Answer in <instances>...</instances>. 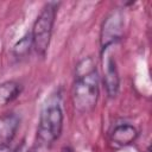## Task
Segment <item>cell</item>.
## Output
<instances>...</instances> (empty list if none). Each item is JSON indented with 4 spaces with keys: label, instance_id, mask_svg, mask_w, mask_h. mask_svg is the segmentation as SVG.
Wrapping results in <instances>:
<instances>
[{
    "label": "cell",
    "instance_id": "cell-7",
    "mask_svg": "<svg viewBox=\"0 0 152 152\" xmlns=\"http://www.w3.org/2000/svg\"><path fill=\"white\" fill-rule=\"evenodd\" d=\"M138 137V131L129 124H121L114 127L110 133V142L115 147H125L134 142Z\"/></svg>",
    "mask_w": 152,
    "mask_h": 152
},
{
    "label": "cell",
    "instance_id": "cell-6",
    "mask_svg": "<svg viewBox=\"0 0 152 152\" xmlns=\"http://www.w3.org/2000/svg\"><path fill=\"white\" fill-rule=\"evenodd\" d=\"M19 127V118L14 113H7L0 116V148L10 145Z\"/></svg>",
    "mask_w": 152,
    "mask_h": 152
},
{
    "label": "cell",
    "instance_id": "cell-1",
    "mask_svg": "<svg viewBox=\"0 0 152 152\" xmlns=\"http://www.w3.org/2000/svg\"><path fill=\"white\" fill-rule=\"evenodd\" d=\"M99 76L95 62L91 57L80 61L75 69V81L71 89V99L75 109L80 113L91 112L99 100Z\"/></svg>",
    "mask_w": 152,
    "mask_h": 152
},
{
    "label": "cell",
    "instance_id": "cell-3",
    "mask_svg": "<svg viewBox=\"0 0 152 152\" xmlns=\"http://www.w3.org/2000/svg\"><path fill=\"white\" fill-rule=\"evenodd\" d=\"M56 13H57V4L49 2L42 8L40 13L38 14L33 24L31 32L32 45L40 56H45L49 49L53 24L56 19Z\"/></svg>",
    "mask_w": 152,
    "mask_h": 152
},
{
    "label": "cell",
    "instance_id": "cell-11",
    "mask_svg": "<svg viewBox=\"0 0 152 152\" xmlns=\"http://www.w3.org/2000/svg\"><path fill=\"white\" fill-rule=\"evenodd\" d=\"M32 152H38V151H36V150H33V151H32Z\"/></svg>",
    "mask_w": 152,
    "mask_h": 152
},
{
    "label": "cell",
    "instance_id": "cell-4",
    "mask_svg": "<svg viewBox=\"0 0 152 152\" xmlns=\"http://www.w3.org/2000/svg\"><path fill=\"white\" fill-rule=\"evenodd\" d=\"M113 46H107L102 49V72H103V83L107 90V94L110 97H114L120 88V77L116 68V61L113 56Z\"/></svg>",
    "mask_w": 152,
    "mask_h": 152
},
{
    "label": "cell",
    "instance_id": "cell-2",
    "mask_svg": "<svg viewBox=\"0 0 152 152\" xmlns=\"http://www.w3.org/2000/svg\"><path fill=\"white\" fill-rule=\"evenodd\" d=\"M63 129V110L58 94L51 95L44 103L37 128V138L40 146H49L55 142Z\"/></svg>",
    "mask_w": 152,
    "mask_h": 152
},
{
    "label": "cell",
    "instance_id": "cell-10",
    "mask_svg": "<svg viewBox=\"0 0 152 152\" xmlns=\"http://www.w3.org/2000/svg\"><path fill=\"white\" fill-rule=\"evenodd\" d=\"M61 152H74V150L71 147H63Z\"/></svg>",
    "mask_w": 152,
    "mask_h": 152
},
{
    "label": "cell",
    "instance_id": "cell-9",
    "mask_svg": "<svg viewBox=\"0 0 152 152\" xmlns=\"http://www.w3.org/2000/svg\"><path fill=\"white\" fill-rule=\"evenodd\" d=\"M31 45H32L31 33H27L15 43V45L13 48V52L17 57H24L30 52Z\"/></svg>",
    "mask_w": 152,
    "mask_h": 152
},
{
    "label": "cell",
    "instance_id": "cell-5",
    "mask_svg": "<svg viewBox=\"0 0 152 152\" xmlns=\"http://www.w3.org/2000/svg\"><path fill=\"white\" fill-rule=\"evenodd\" d=\"M124 32V17L121 11L115 10L113 11L103 21L101 28V49L115 45L118 40L121 39Z\"/></svg>",
    "mask_w": 152,
    "mask_h": 152
},
{
    "label": "cell",
    "instance_id": "cell-8",
    "mask_svg": "<svg viewBox=\"0 0 152 152\" xmlns=\"http://www.w3.org/2000/svg\"><path fill=\"white\" fill-rule=\"evenodd\" d=\"M21 87L14 81H7L0 84V104H7L19 96Z\"/></svg>",
    "mask_w": 152,
    "mask_h": 152
}]
</instances>
